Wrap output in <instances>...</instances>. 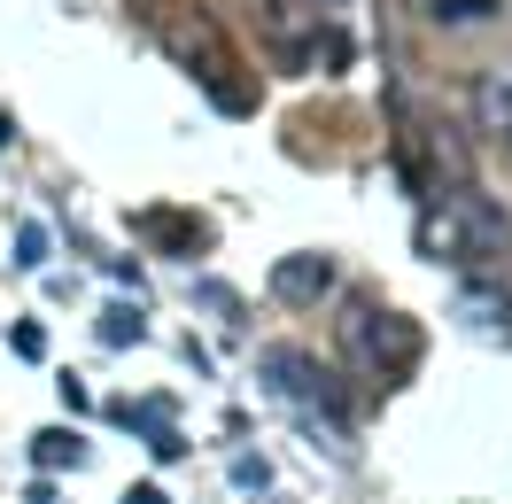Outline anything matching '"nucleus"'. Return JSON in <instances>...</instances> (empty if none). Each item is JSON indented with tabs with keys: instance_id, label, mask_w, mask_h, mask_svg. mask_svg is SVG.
Returning <instances> with one entry per match:
<instances>
[{
	"instance_id": "f257e3e1",
	"label": "nucleus",
	"mask_w": 512,
	"mask_h": 504,
	"mask_svg": "<svg viewBox=\"0 0 512 504\" xmlns=\"http://www.w3.org/2000/svg\"><path fill=\"white\" fill-rule=\"evenodd\" d=\"M466 109H474V132L481 140H497V148H512V70H481L474 94H466Z\"/></svg>"
},
{
	"instance_id": "20e7f679",
	"label": "nucleus",
	"mask_w": 512,
	"mask_h": 504,
	"mask_svg": "<svg viewBox=\"0 0 512 504\" xmlns=\"http://www.w3.org/2000/svg\"><path fill=\"white\" fill-rule=\"evenodd\" d=\"M63 458H78V442L70 435H39V466H63Z\"/></svg>"
},
{
	"instance_id": "7ed1b4c3",
	"label": "nucleus",
	"mask_w": 512,
	"mask_h": 504,
	"mask_svg": "<svg viewBox=\"0 0 512 504\" xmlns=\"http://www.w3.org/2000/svg\"><path fill=\"white\" fill-rule=\"evenodd\" d=\"M497 16V0H435V24H481Z\"/></svg>"
},
{
	"instance_id": "39448f33",
	"label": "nucleus",
	"mask_w": 512,
	"mask_h": 504,
	"mask_svg": "<svg viewBox=\"0 0 512 504\" xmlns=\"http://www.w3.org/2000/svg\"><path fill=\"white\" fill-rule=\"evenodd\" d=\"M125 504H171V497H163V489H132Z\"/></svg>"
},
{
	"instance_id": "f03ea898",
	"label": "nucleus",
	"mask_w": 512,
	"mask_h": 504,
	"mask_svg": "<svg viewBox=\"0 0 512 504\" xmlns=\"http://www.w3.org/2000/svg\"><path fill=\"white\" fill-rule=\"evenodd\" d=\"M272 287H280L288 303H311V295H326V287H334V264H326V256H288V264L272 272Z\"/></svg>"
}]
</instances>
